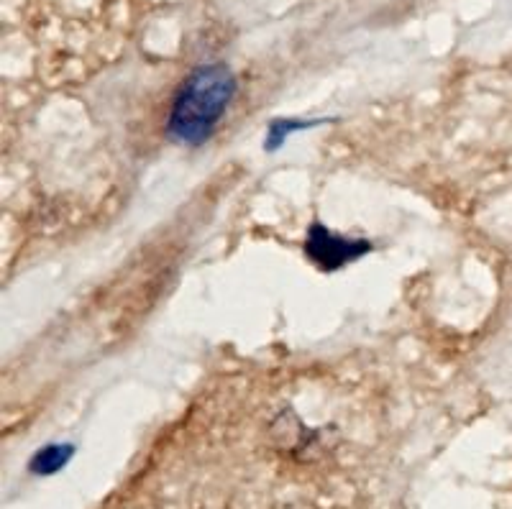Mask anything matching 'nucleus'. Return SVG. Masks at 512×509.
Here are the masks:
<instances>
[{
    "instance_id": "nucleus-2",
    "label": "nucleus",
    "mask_w": 512,
    "mask_h": 509,
    "mask_svg": "<svg viewBox=\"0 0 512 509\" xmlns=\"http://www.w3.org/2000/svg\"><path fill=\"white\" fill-rule=\"evenodd\" d=\"M305 251H308L310 259L323 269H336L344 267L346 261L356 259L359 254L369 251V243L364 241H349L344 236H336V233H328L323 226H315L310 231L308 243H305Z\"/></svg>"
},
{
    "instance_id": "nucleus-3",
    "label": "nucleus",
    "mask_w": 512,
    "mask_h": 509,
    "mask_svg": "<svg viewBox=\"0 0 512 509\" xmlns=\"http://www.w3.org/2000/svg\"><path fill=\"white\" fill-rule=\"evenodd\" d=\"M70 456V448L62 446V448H47L44 453H39L34 461V471H41V474H47V471L57 469V466H62L64 458Z\"/></svg>"
},
{
    "instance_id": "nucleus-1",
    "label": "nucleus",
    "mask_w": 512,
    "mask_h": 509,
    "mask_svg": "<svg viewBox=\"0 0 512 509\" xmlns=\"http://www.w3.org/2000/svg\"><path fill=\"white\" fill-rule=\"evenodd\" d=\"M236 93V77L226 64H203L175 93L167 118V134L187 146H198L221 123Z\"/></svg>"
}]
</instances>
